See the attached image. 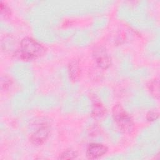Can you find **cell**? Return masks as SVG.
<instances>
[{"mask_svg": "<svg viewBox=\"0 0 160 160\" xmlns=\"http://www.w3.org/2000/svg\"><path fill=\"white\" fill-rule=\"evenodd\" d=\"M50 134V127L48 124L44 122L31 134L30 141L34 145L41 146L48 139Z\"/></svg>", "mask_w": 160, "mask_h": 160, "instance_id": "4", "label": "cell"}, {"mask_svg": "<svg viewBox=\"0 0 160 160\" xmlns=\"http://www.w3.org/2000/svg\"><path fill=\"white\" fill-rule=\"evenodd\" d=\"M106 113V109L101 100L96 96L92 99L91 116L94 118H101Z\"/></svg>", "mask_w": 160, "mask_h": 160, "instance_id": "7", "label": "cell"}, {"mask_svg": "<svg viewBox=\"0 0 160 160\" xmlns=\"http://www.w3.org/2000/svg\"><path fill=\"white\" fill-rule=\"evenodd\" d=\"M0 11L1 16L4 18H8L12 14L11 9L7 3L1 1L0 2Z\"/></svg>", "mask_w": 160, "mask_h": 160, "instance_id": "10", "label": "cell"}, {"mask_svg": "<svg viewBox=\"0 0 160 160\" xmlns=\"http://www.w3.org/2000/svg\"><path fill=\"white\" fill-rule=\"evenodd\" d=\"M159 118V113L157 111H149L147 112L146 116V119L149 122H152L156 121Z\"/></svg>", "mask_w": 160, "mask_h": 160, "instance_id": "12", "label": "cell"}, {"mask_svg": "<svg viewBox=\"0 0 160 160\" xmlns=\"http://www.w3.org/2000/svg\"><path fill=\"white\" fill-rule=\"evenodd\" d=\"M12 84V80L11 78L6 75L3 76L1 77V89H4V91L9 89L10 86Z\"/></svg>", "mask_w": 160, "mask_h": 160, "instance_id": "11", "label": "cell"}, {"mask_svg": "<svg viewBox=\"0 0 160 160\" xmlns=\"http://www.w3.org/2000/svg\"><path fill=\"white\" fill-rule=\"evenodd\" d=\"M68 72L69 79L72 81H77L79 79L81 70L79 62L76 59H71L68 65Z\"/></svg>", "mask_w": 160, "mask_h": 160, "instance_id": "6", "label": "cell"}, {"mask_svg": "<svg viewBox=\"0 0 160 160\" xmlns=\"http://www.w3.org/2000/svg\"><path fill=\"white\" fill-rule=\"evenodd\" d=\"M46 52L45 47L35 39L31 37L23 38L19 42V48L14 56L17 58L25 61L36 59L42 56Z\"/></svg>", "mask_w": 160, "mask_h": 160, "instance_id": "1", "label": "cell"}, {"mask_svg": "<svg viewBox=\"0 0 160 160\" xmlns=\"http://www.w3.org/2000/svg\"><path fill=\"white\" fill-rule=\"evenodd\" d=\"M147 89L151 95L155 99H159V82L158 79L150 80L146 84Z\"/></svg>", "mask_w": 160, "mask_h": 160, "instance_id": "8", "label": "cell"}, {"mask_svg": "<svg viewBox=\"0 0 160 160\" xmlns=\"http://www.w3.org/2000/svg\"><path fill=\"white\" fill-rule=\"evenodd\" d=\"M92 57L96 65L101 69H108L112 63L111 58L105 47L97 45L92 49Z\"/></svg>", "mask_w": 160, "mask_h": 160, "instance_id": "3", "label": "cell"}, {"mask_svg": "<svg viewBox=\"0 0 160 160\" xmlns=\"http://www.w3.org/2000/svg\"><path fill=\"white\" fill-rule=\"evenodd\" d=\"M108 151V148L105 144L94 142L88 146L86 156L89 159H96L106 154Z\"/></svg>", "mask_w": 160, "mask_h": 160, "instance_id": "5", "label": "cell"}, {"mask_svg": "<svg viewBox=\"0 0 160 160\" xmlns=\"http://www.w3.org/2000/svg\"><path fill=\"white\" fill-rule=\"evenodd\" d=\"M112 115L116 124L121 132L125 134H131L133 132L134 121L121 104H117L112 107Z\"/></svg>", "mask_w": 160, "mask_h": 160, "instance_id": "2", "label": "cell"}, {"mask_svg": "<svg viewBox=\"0 0 160 160\" xmlns=\"http://www.w3.org/2000/svg\"><path fill=\"white\" fill-rule=\"evenodd\" d=\"M78 157V153L72 149H68L62 151L58 158L59 159H74Z\"/></svg>", "mask_w": 160, "mask_h": 160, "instance_id": "9", "label": "cell"}]
</instances>
